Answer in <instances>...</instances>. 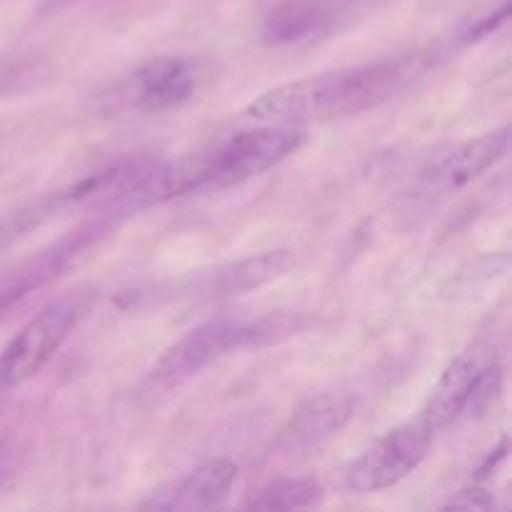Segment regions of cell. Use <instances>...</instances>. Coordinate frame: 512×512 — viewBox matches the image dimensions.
<instances>
[{"instance_id": "obj_1", "label": "cell", "mask_w": 512, "mask_h": 512, "mask_svg": "<svg viewBox=\"0 0 512 512\" xmlns=\"http://www.w3.org/2000/svg\"><path fill=\"white\" fill-rule=\"evenodd\" d=\"M303 143L305 130L300 125L273 123L270 128L243 130L205 153L185 155L173 163L158 160L155 168L130 190L120 208L123 213H133L180 195L238 185L278 165Z\"/></svg>"}, {"instance_id": "obj_2", "label": "cell", "mask_w": 512, "mask_h": 512, "mask_svg": "<svg viewBox=\"0 0 512 512\" xmlns=\"http://www.w3.org/2000/svg\"><path fill=\"white\" fill-rule=\"evenodd\" d=\"M405 78L403 60L383 58L348 65L278 85L245 108V115L263 123L308 125L365 113L398 90Z\"/></svg>"}, {"instance_id": "obj_3", "label": "cell", "mask_w": 512, "mask_h": 512, "mask_svg": "<svg viewBox=\"0 0 512 512\" xmlns=\"http://www.w3.org/2000/svg\"><path fill=\"white\" fill-rule=\"evenodd\" d=\"M310 318L298 313H275L265 318H218L198 325L170 345L153 368V380L160 385H178L198 375L208 365L240 353L245 348H263L295 333H303Z\"/></svg>"}, {"instance_id": "obj_4", "label": "cell", "mask_w": 512, "mask_h": 512, "mask_svg": "<svg viewBox=\"0 0 512 512\" xmlns=\"http://www.w3.org/2000/svg\"><path fill=\"white\" fill-rule=\"evenodd\" d=\"M158 160L148 158V155H130V158H120L115 163L105 165V168L95 170V173L85 175L78 183L68 185L63 190L45 195V198L35 200V203L25 205V208L13 210L5 218H0V250L10 248L25 235L38 230L40 225L50 223L55 218L73 213V210L88 208V205H113L115 213H120V205L128 198L130 190L155 168Z\"/></svg>"}, {"instance_id": "obj_5", "label": "cell", "mask_w": 512, "mask_h": 512, "mask_svg": "<svg viewBox=\"0 0 512 512\" xmlns=\"http://www.w3.org/2000/svg\"><path fill=\"white\" fill-rule=\"evenodd\" d=\"M500 363L483 343L470 345L450 360L445 373L435 383L433 393L420 410V420L433 433L450 428L458 420L468 418L475 410H483L500 390Z\"/></svg>"}, {"instance_id": "obj_6", "label": "cell", "mask_w": 512, "mask_h": 512, "mask_svg": "<svg viewBox=\"0 0 512 512\" xmlns=\"http://www.w3.org/2000/svg\"><path fill=\"white\" fill-rule=\"evenodd\" d=\"M83 298L68 295L45 305L35 318L20 328V333L0 350V395L20 388L43 370V365L58 353L83 315Z\"/></svg>"}, {"instance_id": "obj_7", "label": "cell", "mask_w": 512, "mask_h": 512, "mask_svg": "<svg viewBox=\"0 0 512 512\" xmlns=\"http://www.w3.org/2000/svg\"><path fill=\"white\" fill-rule=\"evenodd\" d=\"M433 435V430L420 418L388 430L348 465L343 475L345 493L373 495L398 485L428 458Z\"/></svg>"}, {"instance_id": "obj_8", "label": "cell", "mask_w": 512, "mask_h": 512, "mask_svg": "<svg viewBox=\"0 0 512 512\" xmlns=\"http://www.w3.org/2000/svg\"><path fill=\"white\" fill-rule=\"evenodd\" d=\"M113 228V218L95 220V223L70 233L68 238L58 240V243L50 245V248L40 250L38 255L28 258L25 263H20L18 268L0 275V315H3L10 305L23 300L28 293L43 288L45 283H50V280H55L58 275H63L65 268H70L75 260L83 258V255L88 253L98 240H103Z\"/></svg>"}, {"instance_id": "obj_9", "label": "cell", "mask_w": 512, "mask_h": 512, "mask_svg": "<svg viewBox=\"0 0 512 512\" xmlns=\"http://www.w3.org/2000/svg\"><path fill=\"white\" fill-rule=\"evenodd\" d=\"M198 80L200 73L193 60L165 55L133 70L118 88V98L125 108L160 113L183 105L195 93Z\"/></svg>"}, {"instance_id": "obj_10", "label": "cell", "mask_w": 512, "mask_h": 512, "mask_svg": "<svg viewBox=\"0 0 512 512\" xmlns=\"http://www.w3.org/2000/svg\"><path fill=\"white\" fill-rule=\"evenodd\" d=\"M508 150L510 128L503 125V128L490 130V133L480 135V138L455 145L448 153H440L420 173V183L428 190H435V193H450V190L463 188L470 180L480 178L485 170L498 165L508 155Z\"/></svg>"}, {"instance_id": "obj_11", "label": "cell", "mask_w": 512, "mask_h": 512, "mask_svg": "<svg viewBox=\"0 0 512 512\" xmlns=\"http://www.w3.org/2000/svg\"><path fill=\"white\" fill-rule=\"evenodd\" d=\"M358 410V398L343 390H330L308 398L295 408L288 425L278 438V448L283 453H308L310 448H318L325 440L338 435Z\"/></svg>"}, {"instance_id": "obj_12", "label": "cell", "mask_w": 512, "mask_h": 512, "mask_svg": "<svg viewBox=\"0 0 512 512\" xmlns=\"http://www.w3.org/2000/svg\"><path fill=\"white\" fill-rule=\"evenodd\" d=\"M238 468L230 460H210L195 470L160 485L140 503L143 510H210L218 508L233 490Z\"/></svg>"}, {"instance_id": "obj_13", "label": "cell", "mask_w": 512, "mask_h": 512, "mask_svg": "<svg viewBox=\"0 0 512 512\" xmlns=\"http://www.w3.org/2000/svg\"><path fill=\"white\" fill-rule=\"evenodd\" d=\"M290 265H293V255L288 250H270V253L255 255V258H245L195 275L188 280V288L175 295H183V298H230V295L248 293L260 285L273 283L280 275L288 273Z\"/></svg>"}, {"instance_id": "obj_14", "label": "cell", "mask_w": 512, "mask_h": 512, "mask_svg": "<svg viewBox=\"0 0 512 512\" xmlns=\"http://www.w3.org/2000/svg\"><path fill=\"white\" fill-rule=\"evenodd\" d=\"M323 500V485L315 478H280L255 490L245 508L250 510H300Z\"/></svg>"}, {"instance_id": "obj_15", "label": "cell", "mask_w": 512, "mask_h": 512, "mask_svg": "<svg viewBox=\"0 0 512 512\" xmlns=\"http://www.w3.org/2000/svg\"><path fill=\"white\" fill-rule=\"evenodd\" d=\"M445 508L450 510H493L495 508V498L485 490H463L458 493V498H450Z\"/></svg>"}]
</instances>
